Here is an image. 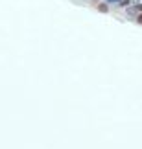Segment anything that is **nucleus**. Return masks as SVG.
I'll return each instance as SVG.
<instances>
[{"mask_svg": "<svg viewBox=\"0 0 142 149\" xmlns=\"http://www.w3.org/2000/svg\"><path fill=\"white\" fill-rule=\"evenodd\" d=\"M137 22H139V24H142V11H140L139 17H137Z\"/></svg>", "mask_w": 142, "mask_h": 149, "instance_id": "nucleus-1", "label": "nucleus"}]
</instances>
